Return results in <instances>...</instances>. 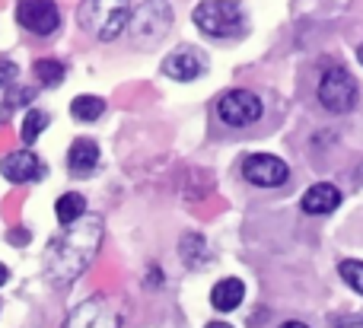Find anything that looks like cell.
I'll return each instance as SVG.
<instances>
[{
	"instance_id": "cell-3",
	"label": "cell",
	"mask_w": 363,
	"mask_h": 328,
	"mask_svg": "<svg viewBox=\"0 0 363 328\" xmlns=\"http://www.w3.org/2000/svg\"><path fill=\"white\" fill-rule=\"evenodd\" d=\"M194 26L211 38H233V35H242L245 13L233 0H204L194 10Z\"/></svg>"
},
{
	"instance_id": "cell-16",
	"label": "cell",
	"mask_w": 363,
	"mask_h": 328,
	"mask_svg": "<svg viewBox=\"0 0 363 328\" xmlns=\"http://www.w3.org/2000/svg\"><path fill=\"white\" fill-rule=\"evenodd\" d=\"M102 112H106V102H102L99 96H77V99L70 102V115H74L77 121H96Z\"/></svg>"
},
{
	"instance_id": "cell-8",
	"label": "cell",
	"mask_w": 363,
	"mask_h": 328,
	"mask_svg": "<svg viewBox=\"0 0 363 328\" xmlns=\"http://www.w3.org/2000/svg\"><path fill=\"white\" fill-rule=\"evenodd\" d=\"M16 19L23 29L35 32V35H51L61 26V13H57L55 0H19Z\"/></svg>"
},
{
	"instance_id": "cell-4",
	"label": "cell",
	"mask_w": 363,
	"mask_h": 328,
	"mask_svg": "<svg viewBox=\"0 0 363 328\" xmlns=\"http://www.w3.org/2000/svg\"><path fill=\"white\" fill-rule=\"evenodd\" d=\"M319 102L328 112H351L357 102V80L345 67H328L319 83Z\"/></svg>"
},
{
	"instance_id": "cell-21",
	"label": "cell",
	"mask_w": 363,
	"mask_h": 328,
	"mask_svg": "<svg viewBox=\"0 0 363 328\" xmlns=\"http://www.w3.org/2000/svg\"><path fill=\"white\" fill-rule=\"evenodd\" d=\"M32 96H35V89H13L10 99H6V106H19V102H29Z\"/></svg>"
},
{
	"instance_id": "cell-23",
	"label": "cell",
	"mask_w": 363,
	"mask_h": 328,
	"mask_svg": "<svg viewBox=\"0 0 363 328\" xmlns=\"http://www.w3.org/2000/svg\"><path fill=\"white\" fill-rule=\"evenodd\" d=\"M6 278H10V271H6V268L0 265V284H6Z\"/></svg>"
},
{
	"instance_id": "cell-5",
	"label": "cell",
	"mask_w": 363,
	"mask_h": 328,
	"mask_svg": "<svg viewBox=\"0 0 363 328\" xmlns=\"http://www.w3.org/2000/svg\"><path fill=\"white\" fill-rule=\"evenodd\" d=\"M172 26V10L166 0H147L144 6H138L134 13V42L140 45H157L160 38L169 32Z\"/></svg>"
},
{
	"instance_id": "cell-10",
	"label": "cell",
	"mask_w": 363,
	"mask_h": 328,
	"mask_svg": "<svg viewBox=\"0 0 363 328\" xmlns=\"http://www.w3.org/2000/svg\"><path fill=\"white\" fill-rule=\"evenodd\" d=\"M204 70H207L204 51L191 48V45H182V48H176L172 55H166V61H163V74L172 77V80H182V83L198 80Z\"/></svg>"
},
{
	"instance_id": "cell-20",
	"label": "cell",
	"mask_w": 363,
	"mask_h": 328,
	"mask_svg": "<svg viewBox=\"0 0 363 328\" xmlns=\"http://www.w3.org/2000/svg\"><path fill=\"white\" fill-rule=\"evenodd\" d=\"M19 77V67L13 61H6V57H0V86H10V83H16Z\"/></svg>"
},
{
	"instance_id": "cell-19",
	"label": "cell",
	"mask_w": 363,
	"mask_h": 328,
	"mask_svg": "<svg viewBox=\"0 0 363 328\" xmlns=\"http://www.w3.org/2000/svg\"><path fill=\"white\" fill-rule=\"evenodd\" d=\"M341 278L347 281V287H354L357 293H363V261H341Z\"/></svg>"
},
{
	"instance_id": "cell-18",
	"label": "cell",
	"mask_w": 363,
	"mask_h": 328,
	"mask_svg": "<svg viewBox=\"0 0 363 328\" xmlns=\"http://www.w3.org/2000/svg\"><path fill=\"white\" fill-rule=\"evenodd\" d=\"M64 74H67V70H64V64L61 61H38L35 64V77H38V83H45V86H61L64 83Z\"/></svg>"
},
{
	"instance_id": "cell-14",
	"label": "cell",
	"mask_w": 363,
	"mask_h": 328,
	"mask_svg": "<svg viewBox=\"0 0 363 328\" xmlns=\"http://www.w3.org/2000/svg\"><path fill=\"white\" fill-rule=\"evenodd\" d=\"M242 297H245L242 281L239 278H223L217 287H213L211 303H213V310H220V312H233L239 303H242Z\"/></svg>"
},
{
	"instance_id": "cell-11",
	"label": "cell",
	"mask_w": 363,
	"mask_h": 328,
	"mask_svg": "<svg viewBox=\"0 0 363 328\" xmlns=\"http://www.w3.org/2000/svg\"><path fill=\"white\" fill-rule=\"evenodd\" d=\"M0 176L16 182V185H26V182H38V179L45 176V166L35 153L16 150V153H6V157L0 159Z\"/></svg>"
},
{
	"instance_id": "cell-26",
	"label": "cell",
	"mask_w": 363,
	"mask_h": 328,
	"mask_svg": "<svg viewBox=\"0 0 363 328\" xmlns=\"http://www.w3.org/2000/svg\"><path fill=\"white\" fill-rule=\"evenodd\" d=\"M357 57H360V64H363V45H360V51H357Z\"/></svg>"
},
{
	"instance_id": "cell-6",
	"label": "cell",
	"mask_w": 363,
	"mask_h": 328,
	"mask_svg": "<svg viewBox=\"0 0 363 328\" xmlns=\"http://www.w3.org/2000/svg\"><path fill=\"white\" fill-rule=\"evenodd\" d=\"M217 115L233 128L252 125V121L262 118V99L255 93H249V89H230V93L220 96Z\"/></svg>"
},
{
	"instance_id": "cell-9",
	"label": "cell",
	"mask_w": 363,
	"mask_h": 328,
	"mask_svg": "<svg viewBox=\"0 0 363 328\" xmlns=\"http://www.w3.org/2000/svg\"><path fill=\"white\" fill-rule=\"evenodd\" d=\"M242 176L249 179L252 185H262V188H274V185H284L290 176L287 163L271 153H252L242 163Z\"/></svg>"
},
{
	"instance_id": "cell-7",
	"label": "cell",
	"mask_w": 363,
	"mask_h": 328,
	"mask_svg": "<svg viewBox=\"0 0 363 328\" xmlns=\"http://www.w3.org/2000/svg\"><path fill=\"white\" fill-rule=\"evenodd\" d=\"M118 325H121V312L106 297H93L86 303H80L64 322V328H118Z\"/></svg>"
},
{
	"instance_id": "cell-17",
	"label": "cell",
	"mask_w": 363,
	"mask_h": 328,
	"mask_svg": "<svg viewBox=\"0 0 363 328\" xmlns=\"http://www.w3.org/2000/svg\"><path fill=\"white\" fill-rule=\"evenodd\" d=\"M42 128H48V115H45L42 108H29L26 118H23V131H19L23 144H35L38 134H42Z\"/></svg>"
},
{
	"instance_id": "cell-1",
	"label": "cell",
	"mask_w": 363,
	"mask_h": 328,
	"mask_svg": "<svg viewBox=\"0 0 363 328\" xmlns=\"http://www.w3.org/2000/svg\"><path fill=\"white\" fill-rule=\"evenodd\" d=\"M102 242V220L99 217H80L77 223H70L61 236L48 246V261L45 271L55 287H64L70 281H77L89 268V261L96 259Z\"/></svg>"
},
{
	"instance_id": "cell-15",
	"label": "cell",
	"mask_w": 363,
	"mask_h": 328,
	"mask_svg": "<svg viewBox=\"0 0 363 328\" xmlns=\"http://www.w3.org/2000/svg\"><path fill=\"white\" fill-rule=\"evenodd\" d=\"M55 214L57 220L64 223V227H70V223H77L83 214H86V201H83V195H77V191H70V195H61L55 204Z\"/></svg>"
},
{
	"instance_id": "cell-2",
	"label": "cell",
	"mask_w": 363,
	"mask_h": 328,
	"mask_svg": "<svg viewBox=\"0 0 363 328\" xmlns=\"http://www.w3.org/2000/svg\"><path fill=\"white\" fill-rule=\"evenodd\" d=\"M128 16H131L128 0H83L80 4V26L102 42L118 38L128 26Z\"/></svg>"
},
{
	"instance_id": "cell-25",
	"label": "cell",
	"mask_w": 363,
	"mask_h": 328,
	"mask_svg": "<svg viewBox=\"0 0 363 328\" xmlns=\"http://www.w3.org/2000/svg\"><path fill=\"white\" fill-rule=\"evenodd\" d=\"M204 328H233V325H226V322H211V325H204Z\"/></svg>"
},
{
	"instance_id": "cell-27",
	"label": "cell",
	"mask_w": 363,
	"mask_h": 328,
	"mask_svg": "<svg viewBox=\"0 0 363 328\" xmlns=\"http://www.w3.org/2000/svg\"><path fill=\"white\" fill-rule=\"evenodd\" d=\"M0 121H4V115H0Z\"/></svg>"
},
{
	"instance_id": "cell-13",
	"label": "cell",
	"mask_w": 363,
	"mask_h": 328,
	"mask_svg": "<svg viewBox=\"0 0 363 328\" xmlns=\"http://www.w3.org/2000/svg\"><path fill=\"white\" fill-rule=\"evenodd\" d=\"M67 166L74 176H89V172L99 166V147L86 137L74 140V147H70V153H67Z\"/></svg>"
},
{
	"instance_id": "cell-24",
	"label": "cell",
	"mask_w": 363,
	"mask_h": 328,
	"mask_svg": "<svg viewBox=\"0 0 363 328\" xmlns=\"http://www.w3.org/2000/svg\"><path fill=\"white\" fill-rule=\"evenodd\" d=\"M281 328H309V325H303V322H284Z\"/></svg>"
},
{
	"instance_id": "cell-12",
	"label": "cell",
	"mask_w": 363,
	"mask_h": 328,
	"mask_svg": "<svg viewBox=\"0 0 363 328\" xmlns=\"http://www.w3.org/2000/svg\"><path fill=\"white\" fill-rule=\"evenodd\" d=\"M338 204H341V191L332 182H319L303 195V210L306 214H332Z\"/></svg>"
},
{
	"instance_id": "cell-22",
	"label": "cell",
	"mask_w": 363,
	"mask_h": 328,
	"mask_svg": "<svg viewBox=\"0 0 363 328\" xmlns=\"http://www.w3.org/2000/svg\"><path fill=\"white\" fill-rule=\"evenodd\" d=\"M13 242H29V233L26 230H13Z\"/></svg>"
}]
</instances>
